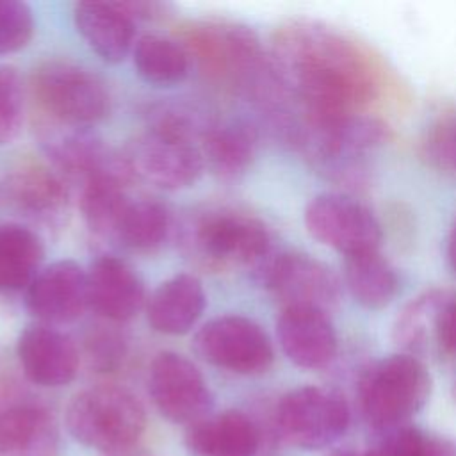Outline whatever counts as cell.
Returning <instances> with one entry per match:
<instances>
[{
  "label": "cell",
  "mask_w": 456,
  "mask_h": 456,
  "mask_svg": "<svg viewBox=\"0 0 456 456\" xmlns=\"http://www.w3.org/2000/svg\"><path fill=\"white\" fill-rule=\"evenodd\" d=\"M273 66L306 116L360 112L379 91L369 55L342 32L312 20L289 21L274 32Z\"/></svg>",
  "instance_id": "6da1fadb"
},
{
  "label": "cell",
  "mask_w": 456,
  "mask_h": 456,
  "mask_svg": "<svg viewBox=\"0 0 456 456\" xmlns=\"http://www.w3.org/2000/svg\"><path fill=\"white\" fill-rule=\"evenodd\" d=\"M390 139L388 125L370 114L306 116L296 110L290 142L328 178L356 185L365 178V157Z\"/></svg>",
  "instance_id": "7a4b0ae2"
},
{
  "label": "cell",
  "mask_w": 456,
  "mask_h": 456,
  "mask_svg": "<svg viewBox=\"0 0 456 456\" xmlns=\"http://www.w3.org/2000/svg\"><path fill=\"white\" fill-rule=\"evenodd\" d=\"M66 424L75 440L107 456L135 447L146 428V413L126 388L98 385L69 401Z\"/></svg>",
  "instance_id": "3957f363"
},
{
  "label": "cell",
  "mask_w": 456,
  "mask_h": 456,
  "mask_svg": "<svg viewBox=\"0 0 456 456\" xmlns=\"http://www.w3.org/2000/svg\"><path fill=\"white\" fill-rule=\"evenodd\" d=\"M431 394V376L420 358L395 353L369 365L358 383L360 411L376 431L408 424Z\"/></svg>",
  "instance_id": "277c9868"
},
{
  "label": "cell",
  "mask_w": 456,
  "mask_h": 456,
  "mask_svg": "<svg viewBox=\"0 0 456 456\" xmlns=\"http://www.w3.org/2000/svg\"><path fill=\"white\" fill-rule=\"evenodd\" d=\"M187 251L214 269L251 265L256 269L271 255V235L265 224L242 212H207L187 226Z\"/></svg>",
  "instance_id": "5b68a950"
},
{
  "label": "cell",
  "mask_w": 456,
  "mask_h": 456,
  "mask_svg": "<svg viewBox=\"0 0 456 456\" xmlns=\"http://www.w3.org/2000/svg\"><path fill=\"white\" fill-rule=\"evenodd\" d=\"M349 426L342 394L326 387H299L287 392L273 415L274 435L289 445L315 451L337 442Z\"/></svg>",
  "instance_id": "8992f818"
},
{
  "label": "cell",
  "mask_w": 456,
  "mask_h": 456,
  "mask_svg": "<svg viewBox=\"0 0 456 456\" xmlns=\"http://www.w3.org/2000/svg\"><path fill=\"white\" fill-rule=\"evenodd\" d=\"M34 94L52 121L86 128L109 112L103 80L69 61H48L34 75Z\"/></svg>",
  "instance_id": "52a82bcc"
},
{
  "label": "cell",
  "mask_w": 456,
  "mask_h": 456,
  "mask_svg": "<svg viewBox=\"0 0 456 456\" xmlns=\"http://www.w3.org/2000/svg\"><path fill=\"white\" fill-rule=\"evenodd\" d=\"M255 273L258 283L283 308H312L330 314L342 297V281L335 271L306 253H271Z\"/></svg>",
  "instance_id": "ba28073f"
},
{
  "label": "cell",
  "mask_w": 456,
  "mask_h": 456,
  "mask_svg": "<svg viewBox=\"0 0 456 456\" xmlns=\"http://www.w3.org/2000/svg\"><path fill=\"white\" fill-rule=\"evenodd\" d=\"M45 150L53 166L66 176L91 183H112L126 187L134 171L125 153L107 146L102 139L80 126L52 121L43 132Z\"/></svg>",
  "instance_id": "9c48e42d"
},
{
  "label": "cell",
  "mask_w": 456,
  "mask_h": 456,
  "mask_svg": "<svg viewBox=\"0 0 456 456\" xmlns=\"http://www.w3.org/2000/svg\"><path fill=\"white\" fill-rule=\"evenodd\" d=\"M305 226L315 240L344 256L379 249L383 239L376 216L342 192H324L312 198L305 208Z\"/></svg>",
  "instance_id": "30bf717a"
},
{
  "label": "cell",
  "mask_w": 456,
  "mask_h": 456,
  "mask_svg": "<svg viewBox=\"0 0 456 456\" xmlns=\"http://www.w3.org/2000/svg\"><path fill=\"white\" fill-rule=\"evenodd\" d=\"M194 349L210 365L248 376L265 372L274 360L264 328L242 315H223L203 324L194 337Z\"/></svg>",
  "instance_id": "8fae6325"
},
{
  "label": "cell",
  "mask_w": 456,
  "mask_h": 456,
  "mask_svg": "<svg viewBox=\"0 0 456 456\" xmlns=\"http://www.w3.org/2000/svg\"><path fill=\"white\" fill-rule=\"evenodd\" d=\"M125 155L134 176L167 191L194 185L205 169L198 142L151 126L128 144Z\"/></svg>",
  "instance_id": "7c38bea8"
},
{
  "label": "cell",
  "mask_w": 456,
  "mask_h": 456,
  "mask_svg": "<svg viewBox=\"0 0 456 456\" xmlns=\"http://www.w3.org/2000/svg\"><path fill=\"white\" fill-rule=\"evenodd\" d=\"M148 390L160 415L175 424L191 426L207 417L212 406V394L200 369L173 351L153 358Z\"/></svg>",
  "instance_id": "4fadbf2b"
},
{
  "label": "cell",
  "mask_w": 456,
  "mask_h": 456,
  "mask_svg": "<svg viewBox=\"0 0 456 456\" xmlns=\"http://www.w3.org/2000/svg\"><path fill=\"white\" fill-rule=\"evenodd\" d=\"M28 312L46 326L73 322L87 305V274L71 260H59L36 274L27 287Z\"/></svg>",
  "instance_id": "5bb4252c"
},
{
  "label": "cell",
  "mask_w": 456,
  "mask_h": 456,
  "mask_svg": "<svg viewBox=\"0 0 456 456\" xmlns=\"http://www.w3.org/2000/svg\"><path fill=\"white\" fill-rule=\"evenodd\" d=\"M9 203L25 217L59 226L68 214L69 194L59 173L37 162H21L5 178Z\"/></svg>",
  "instance_id": "9a60e30c"
},
{
  "label": "cell",
  "mask_w": 456,
  "mask_h": 456,
  "mask_svg": "<svg viewBox=\"0 0 456 456\" xmlns=\"http://www.w3.org/2000/svg\"><path fill=\"white\" fill-rule=\"evenodd\" d=\"M276 335L285 356L301 369H324L337 356V333L324 312L281 308L276 321Z\"/></svg>",
  "instance_id": "2e32d148"
},
{
  "label": "cell",
  "mask_w": 456,
  "mask_h": 456,
  "mask_svg": "<svg viewBox=\"0 0 456 456\" xmlns=\"http://www.w3.org/2000/svg\"><path fill=\"white\" fill-rule=\"evenodd\" d=\"M16 353L25 376L41 387L68 385L80 365L75 342L46 324L28 326L18 338Z\"/></svg>",
  "instance_id": "e0dca14e"
},
{
  "label": "cell",
  "mask_w": 456,
  "mask_h": 456,
  "mask_svg": "<svg viewBox=\"0 0 456 456\" xmlns=\"http://www.w3.org/2000/svg\"><path fill=\"white\" fill-rule=\"evenodd\" d=\"M87 274V305L107 321L125 322L144 306V287L137 273L121 258L103 255Z\"/></svg>",
  "instance_id": "ac0fdd59"
},
{
  "label": "cell",
  "mask_w": 456,
  "mask_h": 456,
  "mask_svg": "<svg viewBox=\"0 0 456 456\" xmlns=\"http://www.w3.org/2000/svg\"><path fill=\"white\" fill-rule=\"evenodd\" d=\"M264 442L260 424L248 413L226 410L187 426L185 447L192 456H256Z\"/></svg>",
  "instance_id": "d6986e66"
},
{
  "label": "cell",
  "mask_w": 456,
  "mask_h": 456,
  "mask_svg": "<svg viewBox=\"0 0 456 456\" xmlns=\"http://www.w3.org/2000/svg\"><path fill=\"white\" fill-rule=\"evenodd\" d=\"M59 428L41 404L12 401L0 406V456H59Z\"/></svg>",
  "instance_id": "ffe728a7"
},
{
  "label": "cell",
  "mask_w": 456,
  "mask_h": 456,
  "mask_svg": "<svg viewBox=\"0 0 456 456\" xmlns=\"http://www.w3.org/2000/svg\"><path fill=\"white\" fill-rule=\"evenodd\" d=\"M205 290L192 274H176L157 287L146 305L148 322L159 333H187L205 310Z\"/></svg>",
  "instance_id": "44dd1931"
},
{
  "label": "cell",
  "mask_w": 456,
  "mask_h": 456,
  "mask_svg": "<svg viewBox=\"0 0 456 456\" xmlns=\"http://www.w3.org/2000/svg\"><path fill=\"white\" fill-rule=\"evenodd\" d=\"M73 18L80 36L105 62H121L130 52L134 21L118 2H80L73 9Z\"/></svg>",
  "instance_id": "7402d4cb"
},
{
  "label": "cell",
  "mask_w": 456,
  "mask_h": 456,
  "mask_svg": "<svg viewBox=\"0 0 456 456\" xmlns=\"http://www.w3.org/2000/svg\"><path fill=\"white\" fill-rule=\"evenodd\" d=\"M256 130L242 121L214 125L200 142L205 166L219 178L232 180L240 176L253 162L256 153Z\"/></svg>",
  "instance_id": "603a6c76"
},
{
  "label": "cell",
  "mask_w": 456,
  "mask_h": 456,
  "mask_svg": "<svg viewBox=\"0 0 456 456\" xmlns=\"http://www.w3.org/2000/svg\"><path fill=\"white\" fill-rule=\"evenodd\" d=\"M344 285L362 306L378 310L392 303L399 290V278L394 265L379 249L346 256Z\"/></svg>",
  "instance_id": "cb8c5ba5"
},
{
  "label": "cell",
  "mask_w": 456,
  "mask_h": 456,
  "mask_svg": "<svg viewBox=\"0 0 456 456\" xmlns=\"http://www.w3.org/2000/svg\"><path fill=\"white\" fill-rule=\"evenodd\" d=\"M447 290L431 289L411 299L394 322V340L403 353L420 356L438 353V321Z\"/></svg>",
  "instance_id": "d4e9b609"
},
{
  "label": "cell",
  "mask_w": 456,
  "mask_h": 456,
  "mask_svg": "<svg viewBox=\"0 0 456 456\" xmlns=\"http://www.w3.org/2000/svg\"><path fill=\"white\" fill-rule=\"evenodd\" d=\"M41 239L21 224H0V292L28 287L41 265Z\"/></svg>",
  "instance_id": "484cf974"
},
{
  "label": "cell",
  "mask_w": 456,
  "mask_h": 456,
  "mask_svg": "<svg viewBox=\"0 0 456 456\" xmlns=\"http://www.w3.org/2000/svg\"><path fill=\"white\" fill-rule=\"evenodd\" d=\"M134 64L146 82L173 86L189 75L191 57L180 41L159 34H144L135 41Z\"/></svg>",
  "instance_id": "4316f807"
},
{
  "label": "cell",
  "mask_w": 456,
  "mask_h": 456,
  "mask_svg": "<svg viewBox=\"0 0 456 456\" xmlns=\"http://www.w3.org/2000/svg\"><path fill=\"white\" fill-rule=\"evenodd\" d=\"M167 230L169 214L160 203L130 198L118 221L112 242L134 251H151L164 242Z\"/></svg>",
  "instance_id": "83f0119b"
},
{
  "label": "cell",
  "mask_w": 456,
  "mask_h": 456,
  "mask_svg": "<svg viewBox=\"0 0 456 456\" xmlns=\"http://www.w3.org/2000/svg\"><path fill=\"white\" fill-rule=\"evenodd\" d=\"M25 114V86L16 68L0 66V146L14 141Z\"/></svg>",
  "instance_id": "f1b7e54d"
},
{
  "label": "cell",
  "mask_w": 456,
  "mask_h": 456,
  "mask_svg": "<svg viewBox=\"0 0 456 456\" xmlns=\"http://www.w3.org/2000/svg\"><path fill=\"white\" fill-rule=\"evenodd\" d=\"M433 436L415 426L403 424L378 431L367 456H429Z\"/></svg>",
  "instance_id": "f546056e"
},
{
  "label": "cell",
  "mask_w": 456,
  "mask_h": 456,
  "mask_svg": "<svg viewBox=\"0 0 456 456\" xmlns=\"http://www.w3.org/2000/svg\"><path fill=\"white\" fill-rule=\"evenodd\" d=\"M34 16L25 2L0 0V53L21 50L32 37Z\"/></svg>",
  "instance_id": "4dcf8cb0"
},
{
  "label": "cell",
  "mask_w": 456,
  "mask_h": 456,
  "mask_svg": "<svg viewBox=\"0 0 456 456\" xmlns=\"http://www.w3.org/2000/svg\"><path fill=\"white\" fill-rule=\"evenodd\" d=\"M84 347L89 367L98 372H110L118 369L126 354L125 338L105 326L91 330L84 338Z\"/></svg>",
  "instance_id": "1f68e13d"
},
{
  "label": "cell",
  "mask_w": 456,
  "mask_h": 456,
  "mask_svg": "<svg viewBox=\"0 0 456 456\" xmlns=\"http://www.w3.org/2000/svg\"><path fill=\"white\" fill-rule=\"evenodd\" d=\"M438 354L456 358V292H447L438 321Z\"/></svg>",
  "instance_id": "d6a6232c"
},
{
  "label": "cell",
  "mask_w": 456,
  "mask_h": 456,
  "mask_svg": "<svg viewBox=\"0 0 456 456\" xmlns=\"http://www.w3.org/2000/svg\"><path fill=\"white\" fill-rule=\"evenodd\" d=\"M118 5L126 12V16L135 23L137 20H160L169 16V4L160 2H118Z\"/></svg>",
  "instance_id": "836d02e7"
},
{
  "label": "cell",
  "mask_w": 456,
  "mask_h": 456,
  "mask_svg": "<svg viewBox=\"0 0 456 456\" xmlns=\"http://www.w3.org/2000/svg\"><path fill=\"white\" fill-rule=\"evenodd\" d=\"M429 456H456V442L433 436V445H431Z\"/></svg>",
  "instance_id": "e575fe53"
},
{
  "label": "cell",
  "mask_w": 456,
  "mask_h": 456,
  "mask_svg": "<svg viewBox=\"0 0 456 456\" xmlns=\"http://www.w3.org/2000/svg\"><path fill=\"white\" fill-rule=\"evenodd\" d=\"M447 258H449L451 267L456 271V219L447 235Z\"/></svg>",
  "instance_id": "d590c367"
},
{
  "label": "cell",
  "mask_w": 456,
  "mask_h": 456,
  "mask_svg": "<svg viewBox=\"0 0 456 456\" xmlns=\"http://www.w3.org/2000/svg\"><path fill=\"white\" fill-rule=\"evenodd\" d=\"M107 456H151V454H146L142 451H137L135 447L134 449H128V451H121V452H114V454H107Z\"/></svg>",
  "instance_id": "8d00e7d4"
},
{
  "label": "cell",
  "mask_w": 456,
  "mask_h": 456,
  "mask_svg": "<svg viewBox=\"0 0 456 456\" xmlns=\"http://www.w3.org/2000/svg\"><path fill=\"white\" fill-rule=\"evenodd\" d=\"M330 456H367V454L365 452H356L353 449H342V451H337V452H333Z\"/></svg>",
  "instance_id": "74e56055"
},
{
  "label": "cell",
  "mask_w": 456,
  "mask_h": 456,
  "mask_svg": "<svg viewBox=\"0 0 456 456\" xmlns=\"http://www.w3.org/2000/svg\"><path fill=\"white\" fill-rule=\"evenodd\" d=\"M452 162L456 164V126H454V137H452Z\"/></svg>",
  "instance_id": "f35d334b"
}]
</instances>
